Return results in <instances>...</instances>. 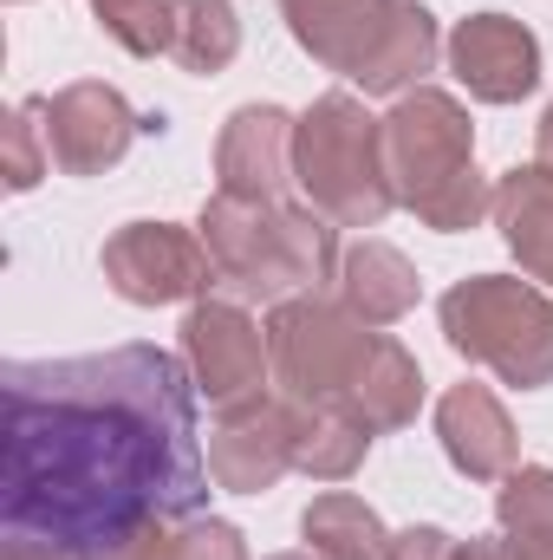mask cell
Segmentation results:
<instances>
[{
	"label": "cell",
	"mask_w": 553,
	"mask_h": 560,
	"mask_svg": "<svg viewBox=\"0 0 553 560\" xmlns=\"http://www.w3.org/2000/svg\"><path fill=\"white\" fill-rule=\"evenodd\" d=\"M202 502L196 378L176 352L118 346L7 365L0 528L13 555L138 560L163 522Z\"/></svg>",
	"instance_id": "cell-1"
},
{
	"label": "cell",
	"mask_w": 553,
	"mask_h": 560,
	"mask_svg": "<svg viewBox=\"0 0 553 560\" xmlns=\"http://www.w3.org/2000/svg\"><path fill=\"white\" fill-rule=\"evenodd\" d=\"M286 20L306 52L345 66L372 92L404 85L430 66V13L423 7H372V0H286Z\"/></svg>",
	"instance_id": "cell-2"
},
{
	"label": "cell",
	"mask_w": 553,
	"mask_h": 560,
	"mask_svg": "<svg viewBox=\"0 0 553 560\" xmlns=\"http://www.w3.org/2000/svg\"><path fill=\"white\" fill-rule=\"evenodd\" d=\"M385 143H391V176L411 183L404 202H416L436 229H469L475 222L482 189H475V170H469V125L456 118L449 98L423 92L411 105H398Z\"/></svg>",
	"instance_id": "cell-3"
},
{
	"label": "cell",
	"mask_w": 553,
	"mask_h": 560,
	"mask_svg": "<svg viewBox=\"0 0 553 560\" xmlns=\"http://www.w3.org/2000/svg\"><path fill=\"white\" fill-rule=\"evenodd\" d=\"M553 313L534 300V293H521V287H508V280H469V287H456L449 300H443V326H449V346L456 352H475V359H489V365H502L515 385H541L553 365L541 352H528V346H515V332L508 326H528V332H541V346H553Z\"/></svg>",
	"instance_id": "cell-4"
},
{
	"label": "cell",
	"mask_w": 553,
	"mask_h": 560,
	"mask_svg": "<svg viewBox=\"0 0 553 560\" xmlns=\"http://www.w3.org/2000/svg\"><path fill=\"white\" fill-rule=\"evenodd\" d=\"M299 170H306V189L352 215V222H378L385 215V189L372 183V118L352 105V98H326L306 131H299Z\"/></svg>",
	"instance_id": "cell-5"
},
{
	"label": "cell",
	"mask_w": 553,
	"mask_h": 560,
	"mask_svg": "<svg viewBox=\"0 0 553 560\" xmlns=\"http://www.w3.org/2000/svg\"><path fill=\"white\" fill-rule=\"evenodd\" d=\"M105 268H111V287L125 293V300H143V306H156V300H183V293H196V287H209L215 275V261H202L196 255V242L189 235H176V229H125L111 248H105Z\"/></svg>",
	"instance_id": "cell-6"
},
{
	"label": "cell",
	"mask_w": 553,
	"mask_h": 560,
	"mask_svg": "<svg viewBox=\"0 0 553 560\" xmlns=\"http://www.w3.org/2000/svg\"><path fill=\"white\" fill-rule=\"evenodd\" d=\"M46 163L59 156L72 176H85V170H98V163H118L125 156V143H131V112H125V98L118 92H105V85H72L59 105H46Z\"/></svg>",
	"instance_id": "cell-7"
},
{
	"label": "cell",
	"mask_w": 553,
	"mask_h": 560,
	"mask_svg": "<svg viewBox=\"0 0 553 560\" xmlns=\"http://www.w3.org/2000/svg\"><path fill=\"white\" fill-rule=\"evenodd\" d=\"M449 59H456V79H462L475 98H521V92L541 79L534 39H528L515 20H502V13H482V20L456 26Z\"/></svg>",
	"instance_id": "cell-8"
},
{
	"label": "cell",
	"mask_w": 553,
	"mask_h": 560,
	"mask_svg": "<svg viewBox=\"0 0 553 560\" xmlns=\"http://www.w3.org/2000/svg\"><path fill=\"white\" fill-rule=\"evenodd\" d=\"M189 352H196V378L209 398H235L242 385L261 378V332L235 313V306H196L189 313Z\"/></svg>",
	"instance_id": "cell-9"
},
{
	"label": "cell",
	"mask_w": 553,
	"mask_h": 560,
	"mask_svg": "<svg viewBox=\"0 0 553 560\" xmlns=\"http://www.w3.org/2000/svg\"><path fill=\"white\" fill-rule=\"evenodd\" d=\"M443 436H449V456H456L469 476H489V469H502V456H508V423H502V411H495L482 392H456V398L443 405Z\"/></svg>",
	"instance_id": "cell-10"
},
{
	"label": "cell",
	"mask_w": 553,
	"mask_h": 560,
	"mask_svg": "<svg viewBox=\"0 0 553 560\" xmlns=\"http://www.w3.org/2000/svg\"><path fill=\"white\" fill-rule=\"evenodd\" d=\"M176 26H169V52L189 66V72H215L228 52H235V13L228 0H176Z\"/></svg>",
	"instance_id": "cell-11"
},
{
	"label": "cell",
	"mask_w": 553,
	"mask_h": 560,
	"mask_svg": "<svg viewBox=\"0 0 553 560\" xmlns=\"http://www.w3.org/2000/svg\"><path fill=\"white\" fill-rule=\"evenodd\" d=\"M306 535L326 541L339 560H385V548H378V522H372L358 502H345V495L319 502V509L306 515Z\"/></svg>",
	"instance_id": "cell-12"
},
{
	"label": "cell",
	"mask_w": 553,
	"mask_h": 560,
	"mask_svg": "<svg viewBox=\"0 0 553 560\" xmlns=\"http://www.w3.org/2000/svg\"><path fill=\"white\" fill-rule=\"evenodd\" d=\"M98 7V20L131 46V52H156V46H169V13H176V0H92Z\"/></svg>",
	"instance_id": "cell-13"
},
{
	"label": "cell",
	"mask_w": 553,
	"mask_h": 560,
	"mask_svg": "<svg viewBox=\"0 0 553 560\" xmlns=\"http://www.w3.org/2000/svg\"><path fill=\"white\" fill-rule=\"evenodd\" d=\"M33 118H39V105H20V118H13V189H33V183H39V156H33Z\"/></svg>",
	"instance_id": "cell-14"
},
{
	"label": "cell",
	"mask_w": 553,
	"mask_h": 560,
	"mask_svg": "<svg viewBox=\"0 0 553 560\" xmlns=\"http://www.w3.org/2000/svg\"><path fill=\"white\" fill-rule=\"evenodd\" d=\"M541 163L553 170V112H548V125H541Z\"/></svg>",
	"instance_id": "cell-15"
}]
</instances>
